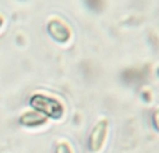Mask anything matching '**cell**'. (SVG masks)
<instances>
[{"label": "cell", "mask_w": 159, "mask_h": 153, "mask_svg": "<svg viewBox=\"0 0 159 153\" xmlns=\"http://www.w3.org/2000/svg\"><path fill=\"white\" fill-rule=\"evenodd\" d=\"M107 127H109V123L107 120H101L95 127H93L92 132L89 135V149L91 152H99L105 145V141H106L107 137Z\"/></svg>", "instance_id": "obj_2"}, {"label": "cell", "mask_w": 159, "mask_h": 153, "mask_svg": "<svg viewBox=\"0 0 159 153\" xmlns=\"http://www.w3.org/2000/svg\"><path fill=\"white\" fill-rule=\"evenodd\" d=\"M2 25H3V17H0V28H2Z\"/></svg>", "instance_id": "obj_7"}, {"label": "cell", "mask_w": 159, "mask_h": 153, "mask_svg": "<svg viewBox=\"0 0 159 153\" xmlns=\"http://www.w3.org/2000/svg\"><path fill=\"white\" fill-rule=\"evenodd\" d=\"M154 125L157 127V129L159 131V110H157L154 114Z\"/></svg>", "instance_id": "obj_6"}, {"label": "cell", "mask_w": 159, "mask_h": 153, "mask_svg": "<svg viewBox=\"0 0 159 153\" xmlns=\"http://www.w3.org/2000/svg\"><path fill=\"white\" fill-rule=\"evenodd\" d=\"M30 104L36 111L42 113L46 117L56 118L57 120V118H60L63 116V104L57 99L52 98V96L34 95L30 100Z\"/></svg>", "instance_id": "obj_1"}, {"label": "cell", "mask_w": 159, "mask_h": 153, "mask_svg": "<svg viewBox=\"0 0 159 153\" xmlns=\"http://www.w3.org/2000/svg\"><path fill=\"white\" fill-rule=\"evenodd\" d=\"M56 153H73L71 149L69 148V145H66V143H61V145L57 146V149H56Z\"/></svg>", "instance_id": "obj_5"}, {"label": "cell", "mask_w": 159, "mask_h": 153, "mask_svg": "<svg viewBox=\"0 0 159 153\" xmlns=\"http://www.w3.org/2000/svg\"><path fill=\"white\" fill-rule=\"evenodd\" d=\"M48 29H49L50 36H52L56 42L64 43V42H67L70 39V36H71V32H70L69 27L64 25L63 22L59 21V20H52V21L49 22V25H48Z\"/></svg>", "instance_id": "obj_3"}, {"label": "cell", "mask_w": 159, "mask_h": 153, "mask_svg": "<svg viewBox=\"0 0 159 153\" xmlns=\"http://www.w3.org/2000/svg\"><path fill=\"white\" fill-rule=\"evenodd\" d=\"M45 121H46V118L36 111H28L25 114H22L21 118H20V123L25 127H38L41 124H43Z\"/></svg>", "instance_id": "obj_4"}]
</instances>
